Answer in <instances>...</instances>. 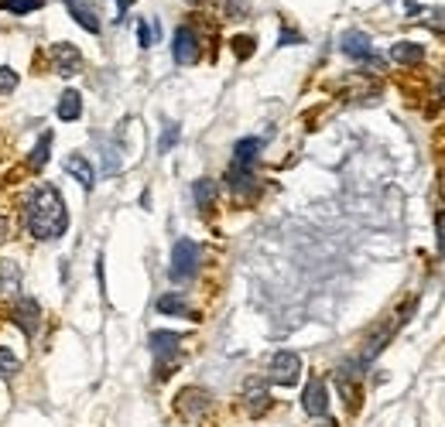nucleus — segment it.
<instances>
[{"label": "nucleus", "instance_id": "f257e3e1", "mask_svg": "<svg viewBox=\"0 0 445 427\" xmlns=\"http://www.w3.org/2000/svg\"><path fill=\"white\" fill-rule=\"evenodd\" d=\"M24 222H28L34 240H59V236H66L69 209H66V202H62L55 185H48V181L34 185V191L24 202Z\"/></svg>", "mask_w": 445, "mask_h": 427}, {"label": "nucleus", "instance_id": "f03ea898", "mask_svg": "<svg viewBox=\"0 0 445 427\" xmlns=\"http://www.w3.org/2000/svg\"><path fill=\"white\" fill-rule=\"evenodd\" d=\"M199 260H202L199 243H195V240H188V236H181L175 247H172V267H168V277H172L175 284L192 280V277L199 273Z\"/></svg>", "mask_w": 445, "mask_h": 427}, {"label": "nucleus", "instance_id": "7ed1b4c3", "mask_svg": "<svg viewBox=\"0 0 445 427\" xmlns=\"http://www.w3.org/2000/svg\"><path fill=\"white\" fill-rule=\"evenodd\" d=\"M267 379L274 386H295L301 379V355L291 352V348H281L270 355V366H267Z\"/></svg>", "mask_w": 445, "mask_h": 427}, {"label": "nucleus", "instance_id": "20e7f679", "mask_svg": "<svg viewBox=\"0 0 445 427\" xmlns=\"http://www.w3.org/2000/svg\"><path fill=\"white\" fill-rule=\"evenodd\" d=\"M209 407H212V393L206 386H185V390H178L175 410L185 421H202L209 414Z\"/></svg>", "mask_w": 445, "mask_h": 427}, {"label": "nucleus", "instance_id": "39448f33", "mask_svg": "<svg viewBox=\"0 0 445 427\" xmlns=\"http://www.w3.org/2000/svg\"><path fill=\"white\" fill-rule=\"evenodd\" d=\"M202 55V45H199V34L192 24H178L175 31V41H172V59L178 65H195Z\"/></svg>", "mask_w": 445, "mask_h": 427}, {"label": "nucleus", "instance_id": "423d86ee", "mask_svg": "<svg viewBox=\"0 0 445 427\" xmlns=\"http://www.w3.org/2000/svg\"><path fill=\"white\" fill-rule=\"evenodd\" d=\"M10 322H14L28 339H34L38 329H41V304H38L34 298H17L14 308H10Z\"/></svg>", "mask_w": 445, "mask_h": 427}, {"label": "nucleus", "instance_id": "0eeeda50", "mask_svg": "<svg viewBox=\"0 0 445 427\" xmlns=\"http://www.w3.org/2000/svg\"><path fill=\"white\" fill-rule=\"evenodd\" d=\"M301 410L308 417H326L329 414V386L322 376H312L301 390Z\"/></svg>", "mask_w": 445, "mask_h": 427}, {"label": "nucleus", "instance_id": "6e6552de", "mask_svg": "<svg viewBox=\"0 0 445 427\" xmlns=\"http://www.w3.org/2000/svg\"><path fill=\"white\" fill-rule=\"evenodd\" d=\"M52 65H55L59 76L69 79V76H76L83 69V52L72 41H59V45H52Z\"/></svg>", "mask_w": 445, "mask_h": 427}, {"label": "nucleus", "instance_id": "1a4fd4ad", "mask_svg": "<svg viewBox=\"0 0 445 427\" xmlns=\"http://www.w3.org/2000/svg\"><path fill=\"white\" fill-rule=\"evenodd\" d=\"M339 48H343V55H350L356 62H373V65H380V59L373 55V45H370V38H366L363 31H346V34L339 38Z\"/></svg>", "mask_w": 445, "mask_h": 427}, {"label": "nucleus", "instance_id": "9d476101", "mask_svg": "<svg viewBox=\"0 0 445 427\" xmlns=\"http://www.w3.org/2000/svg\"><path fill=\"white\" fill-rule=\"evenodd\" d=\"M270 390H267L261 379H247V386H244V407H247V414L250 417H264L267 410H270Z\"/></svg>", "mask_w": 445, "mask_h": 427}, {"label": "nucleus", "instance_id": "9b49d317", "mask_svg": "<svg viewBox=\"0 0 445 427\" xmlns=\"http://www.w3.org/2000/svg\"><path fill=\"white\" fill-rule=\"evenodd\" d=\"M178 342H181V335H178V332H165V329H158V332L148 335V345H151V352L158 355V362H168V359L175 355Z\"/></svg>", "mask_w": 445, "mask_h": 427}, {"label": "nucleus", "instance_id": "f8f14e48", "mask_svg": "<svg viewBox=\"0 0 445 427\" xmlns=\"http://www.w3.org/2000/svg\"><path fill=\"white\" fill-rule=\"evenodd\" d=\"M66 174H72L86 191L96 185V171H92V165L86 161V154H69V158H66Z\"/></svg>", "mask_w": 445, "mask_h": 427}, {"label": "nucleus", "instance_id": "ddd939ff", "mask_svg": "<svg viewBox=\"0 0 445 427\" xmlns=\"http://www.w3.org/2000/svg\"><path fill=\"white\" fill-rule=\"evenodd\" d=\"M261 147H264V140H261V137H244V140H237V147H233V165H240V168H254V161H257Z\"/></svg>", "mask_w": 445, "mask_h": 427}, {"label": "nucleus", "instance_id": "4468645a", "mask_svg": "<svg viewBox=\"0 0 445 427\" xmlns=\"http://www.w3.org/2000/svg\"><path fill=\"white\" fill-rule=\"evenodd\" d=\"M66 7H69V14L76 17V24H79V28H86L89 34H99V28H103V24H99V14H96L89 3H79V0H66Z\"/></svg>", "mask_w": 445, "mask_h": 427}, {"label": "nucleus", "instance_id": "2eb2a0df", "mask_svg": "<svg viewBox=\"0 0 445 427\" xmlns=\"http://www.w3.org/2000/svg\"><path fill=\"white\" fill-rule=\"evenodd\" d=\"M390 59H394L397 65H422V62H425V48H422L418 41H397V45L390 48Z\"/></svg>", "mask_w": 445, "mask_h": 427}, {"label": "nucleus", "instance_id": "dca6fc26", "mask_svg": "<svg viewBox=\"0 0 445 427\" xmlns=\"http://www.w3.org/2000/svg\"><path fill=\"white\" fill-rule=\"evenodd\" d=\"M158 311H161V315H181V318L199 322V315L188 308V301H185L178 291H172V294H161V298H158Z\"/></svg>", "mask_w": 445, "mask_h": 427}, {"label": "nucleus", "instance_id": "f3484780", "mask_svg": "<svg viewBox=\"0 0 445 427\" xmlns=\"http://www.w3.org/2000/svg\"><path fill=\"white\" fill-rule=\"evenodd\" d=\"M59 120H66V123H72V120H79L83 116V96L76 92V89H66L62 96H59Z\"/></svg>", "mask_w": 445, "mask_h": 427}, {"label": "nucleus", "instance_id": "a211bd4d", "mask_svg": "<svg viewBox=\"0 0 445 427\" xmlns=\"http://www.w3.org/2000/svg\"><path fill=\"white\" fill-rule=\"evenodd\" d=\"M226 181H230V191H237V195H244V191H254V188H257L254 168H240V165H230Z\"/></svg>", "mask_w": 445, "mask_h": 427}, {"label": "nucleus", "instance_id": "6ab92c4d", "mask_svg": "<svg viewBox=\"0 0 445 427\" xmlns=\"http://www.w3.org/2000/svg\"><path fill=\"white\" fill-rule=\"evenodd\" d=\"M192 198H195V209H212V202H216V181L212 178H199L195 185H192Z\"/></svg>", "mask_w": 445, "mask_h": 427}, {"label": "nucleus", "instance_id": "aec40b11", "mask_svg": "<svg viewBox=\"0 0 445 427\" xmlns=\"http://www.w3.org/2000/svg\"><path fill=\"white\" fill-rule=\"evenodd\" d=\"M48 158H52V134H41V140L34 144L28 165H31V171H41L45 165H48Z\"/></svg>", "mask_w": 445, "mask_h": 427}, {"label": "nucleus", "instance_id": "412c9836", "mask_svg": "<svg viewBox=\"0 0 445 427\" xmlns=\"http://www.w3.org/2000/svg\"><path fill=\"white\" fill-rule=\"evenodd\" d=\"M17 284H21V270L14 263H0V291L3 294H17Z\"/></svg>", "mask_w": 445, "mask_h": 427}, {"label": "nucleus", "instance_id": "4be33fe9", "mask_svg": "<svg viewBox=\"0 0 445 427\" xmlns=\"http://www.w3.org/2000/svg\"><path fill=\"white\" fill-rule=\"evenodd\" d=\"M17 373H21V359L14 355V348L0 345V376L10 379V376H17Z\"/></svg>", "mask_w": 445, "mask_h": 427}, {"label": "nucleus", "instance_id": "5701e85b", "mask_svg": "<svg viewBox=\"0 0 445 427\" xmlns=\"http://www.w3.org/2000/svg\"><path fill=\"white\" fill-rule=\"evenodd\" d=\"M38 7H45V0H0V10H10L17 17H24V14H31Z\"/></svg>", "mask_w": 445, "mask_h": 427}, {"label": "nucleus", "instance_id": "b1692460", "mask_svg": "<svg viewBox=\"0 0 445 427\" xmlns=\"http://www.w3.org/2000/svg\"><path fill=\"white\" fill-rule=\"evenodd\" d=\"M178 137H181V127H178V123H165V134H161V140H158V151L168 154L178 144Z\"/></svg>", "mask_w": 445, "mask_h": 427}, {"label": "nucleus", "instance_id": "393cba45", "mask_svg": "<svg viewBox=\"0 0 445 427\" xmlns=\"http://www.w3.org/2000/svg\"><path fill=\"white\" fill-rule=\"evenodd\" d=\"M230 45H233V55H237L240 62H247V59L254 55V38H247V34H237Z\"/></svg>", "mask_w": 445, "mask_h": 427}, {"label": "nucleus", "instance_id": "a878e982", "mask_svg": "<svg viewBox=\"0 0 445 427\" xmlns=\"http://www.w3.org/2000/svg\"><path fill=\"white\" fill-rule=\"evenodd\" d=\"M155 38H158V24L137 21V41H141V48H151V45H155Z\"/></svg>", "mask_w": 445, "mask_h": 427}, {"label": "nucleus", "instance_id": "bb28decb", "mask_svg": "<svg viewBox=\"0 0 445 427\" xmlns=\"http://www.w3.org/2000/svg\"><path fill=\"white\" fill-rule=\"evenodd\" d=\"M21 83V76L14 72V69H7V65H0V96H7V92H14Z\"/></svg>", "mask_w": 445, "mask_h": 427}, {"label": "nucleus", "instance_id": "cd10ccee", "mask_svg": "<svg viewBox=\"0 0 445 427\" xmlns=\"http://www.w3.org/2000/svg\"><path fill=\"white\" fill-rule=\"evenodd\" d=\"M223 10H226V17L240 21V17L247 14V0H226V3H223Z\"/></svg>", "mask_w": 445, "mask_h": 427}, {"label": "nucleus", "instance_id": "c85d7f7f", "mask_svg": "<svg viewBox=\"0 0 445 427\" xmlns=\"http://www.w3.org/2000/svg\"><path fill=\"white\" fill-rule=\"evenodd\" d=\"M277 45H281V48H288V45H301V34H298L295 28H281V38H277Z\"/></svg>", "mask_w": 445, "mask_h": 427}, {"label": "nucleus", "instance_id": "c756f323", "mask_svg": "<svg viewBox=\"0 0 445 427\" xmlns=\"http://www.w3.org/2000/svg\"><path fill=\"white\" fill-rule=\"evenodd\" d=\"M435 229H439V256H445V209L435 216Z\"/></svg>", "mask_w": 445, "mask_h": 427}, {"label": "nucleus", "instance_id": "7c9ffc66", "mask_svg": "<svg viewBox=\"0 0 445 427\" xmlns=\"http://www.w3.org/2000/svg\"><path fill=\"white\" fill-rule=\"evenodd\" d=\"M134 0H117V21H123L127 17V7H130Z\"/></svg>", "mask_w": 445, "mask_h": 427}, {"label": "nucleus", "instance_id": "2f4dec72", "mask_svg": "<svg viewBox=\"0 0 445 427\" xmlns=\"http://www.w3.org/2000/svg\"><path fill=\"white\" fill-rule=\"evenodd\" d=\"M7 236H10V219H7V216H0V243H3Z\"/></svg>", "mask_w": 445, "mask_h": 427}, {"label": "nucleus", "instance_id": "473e14b6", "mask_svg": "<svg viewBox=\"0 0 445 427\" xmlns=\"http://www.w3.org/2000/svg\"><path fill=\"white\" fill-rule=\"evenodd\" d=\"M439 195H442V202H445V168L439 171Z\"/></svg>", "mask_w": 445, "mask_h": 427}]
</instances>
